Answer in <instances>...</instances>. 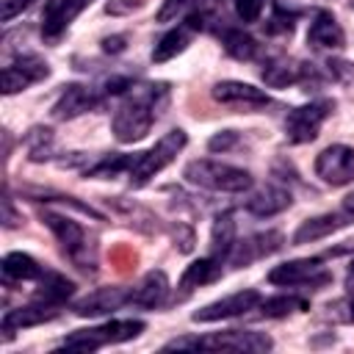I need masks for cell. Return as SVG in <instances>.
I'll use <instances>...</instances> for the list:
<instances>
[{"label":"cell","mask_w":354,"mask_h":354,"mask_svg":"<svg viewBox=\"0 0 354 354\" xmlns=\"http://www.w3.org/2000/svg\"><path fill=\"white\" fill-rule=\"evenodd\" d=\"M108 97L102 88L94 86H83V83H69L64 86V91L58 94V100L53 102V116L55 119H75L80 113L94 111L97 105H102Z\"/></svg>","instance_id":"cell-14"},{"label":"cell","mask_w":354,"mask_h":354,"mask_svg":"<svg viewBox=\"0 0 354 354\" xmlns=\"http://www.w3.org/2000/svg\"><path fill=\"white\" fill-rule=\"evenodd\" d=\"M348 224H351V216H348L346 210H340V213H324V216L307 218V221H301L299 230L293 232V243L301 246V243L321 241V238H326V235H332V232H337V230H343V227H348Z\"/></svg>","instance_id":"cell-21"},{"label":"cell","mask_w":354,"mask_h":354,"mask_svg":"<svg viewBox=\"0 0 354 354\" xmlns=\"http://www.w3.org/2000/svg\"><path fill=\"white\" fill-rule=\"evenodd\" d=\"M221 271H224V260H218V257H213V254H205V257L194 260V263L183 271L177 288H180L183 296H188V293L196 290L199 285H210V282H216V279L221 277Z\"/></svg>","instance_id":"cell-24"},{"label":"cell","mask_w":354,"mask_h":354,"mask_svg":"<svg viewBox=\"0 0 354 354\" xmlns=\"http://www.w3.org/2000/svg\"><path fill=\"white\" fill-rule=\"evenodd\" d=\"M290 202H293L290 191H288V188H282V185H274V183H271V185L257 188V191L246 199V210H249L252 216L268 218V216H277V213L288 210V207H290Z\"/></svg>","instance_id":"cell-22"},{"label":"cell","mask_w":354,"mask_h":354,"mask_svg":"<svg viewBox=\"0 0 354 354\" xmlns=\"http://www.w3.org/2000/svg\"><path fill=\"white\" fill-rule=\"evenodd\" d=\"M19 221H17V216H14V205H11V199L6 196V227H17Z\"/></svg>","instance_id":"cell-41"},{"label":"cell","mask_w":354,"mask_h":354,"mask_svg":"<svg viewBox=\"0 0 354 354\" xmlns=\"http://www.w3.org/2000/svg\"><path fill=\"white\" fill-rule=\"evenodd\" d=\"M218 39H221V47L230 58L235 61H254L260 55V44L254 36H249L243 28H221L218 30Z\"/></svg>","instance_id":"cell-25"},{"label":"cell","mask_w":354,"mask_h":354,"mask_svg":"<svg viewBox=\"0 0 354 354\" xmlns=\"http://www.w3.org/2000/svg\"><path fill=\"white\" fill-rule=\"evenodd\" d=\"M263 80L268 88H288V86H304L310 91V86H318L321 83V75L313 64H304V61H296V58H285V55H277V58H268L263 64Z\"/></svg>","instance_id":"cell-9"},{"label":"cell","mask_w":354,"mask_h":354,"mask_svg":"<svg viewBox=\"0 0 354 354\" xmlns=\"http://www.w3.org/2000/svg\"><path fill=\"white\" fill-rule=\"evenodd\" d=\"M307 307H310V301L301 299V296H293V293H288V296L260 299V304H257V310H260L263 318H285V315L299 313V310H307Z\"/></svg>","instance_id":"cell-29"},{"label":"cell","mask_w":354,"mask_h":354,"mask_svg":"<svg viewBox=\"0 0 354 354\" xmlns=\"http://www.w3.org/2000/svg\"><path fill=\"white\" fill-rule=\"evenodd\" d=\"M169 105V83H133L119 94L111 130L122 144L141 141Z\"/></svg>","instance_id":"cell-1"},{"label":"cell","mask_w":354,"mask_h":354,"mask_svg":"<svg viewBox=\"0 0 354 354\" xmlns=\"http://www.w3.org/2000/svg\"><path fill=\"white\" fill-rule=\"evenodd\" d=\"M260 293L257 290H238V293H230L218 301H210L205 307H199L191 318L196 324H213V321H227V318H238V315H246L249 310H257L260 304Z\"/></svg>","instance_id":"cell-12"},{"label":"cell","mask_w":354,"mask_h":354,"mask_svg":"<svg viewBox=\"0 0 354 354\" xmlns=\"http://www.w3.org/2000/svg\"><path fill=\"white\" fill-rule=\"evenodd\" d=\"M307 44L315 50H340L346 44V33H343V28L332 11L321 8L313 14L310 30H307Z\"/></svg>","instance_id":"cell-20"},{"label":"cell","mask_w":354,"mask_h":354,"mask_svg":"<svg viewBox=\"0 0 354 354\" xmlns=\"http://www.w3.org/2000/svg\"><path fill=\"white\" fill-rule=\"evenodd\" d=\"M210 97L224 105V108H235V111H243V113H254V111H266L271 105V97L252 86V83H243V80H221L210 88Z\"/></svg>","instance_id":"cell-10"},{"label":"cell","mask_w":354,"mask_h":354,"mask_svg":"<svg viewBox=\"0 0 354 354\" xmlns=\"http://www.w3.org/2000/svg\"><path fill=\"white\" fill-rule=\"evenodd\" d=\"M44 274V268L39 266L36 257L25 254V252H8L3 257V282H28V279H39Z\"/></svg>","instance_id":"cell-27"},{"label":"cell","mask_w":354,"mask_h":354,"mask_svg":"<svg viewBox=\"0 0 354 354\" xmlns=\"http://www.w3.org/2000/svg\"><path fill=\"white\" fill-rule=\"evenodd\" d=\"M199 6H202V0H163L160 8H158V14H155V19L158 22H183Z\"/></svg>","instance_id":"cell-31"},{"label":"cell","mask_w":354,"mask_h":354,"mask_svg":"<svg viewBox=\"0 0 354 354\" xmlns=\"http://www.w3.org/2000/svg\"><path fill=\"white\" fill-rule=\"evenodd\" d=\"M166 296H169V277L163 271H149L141 277L138 285H133L130 304L141 307V310H155L166 301Z\"/></svg>","instance_id":"cell-23"},{"label":"cell","mask_w":354,"mask_h":354,"mask_svg":"<svg viewBox=\"0 0 354 354\" xmlns=\"http://www.w3.org/2000/svg\"><path fill=\"white\" fill-rule=\"evenodd\" d=\"M50 75V64L36 55V53H22L17 55L11 64L3 66V94H17V91H25L28 86L33 83H41L44 77Z\"/></svg>","instance_id":"cell-11"},{"label":"cell","mask_w":354,"mask_h":354,"mask_svg":"<svg viewBox=\"0 0 354 354\" xmlns=\"http://www.w3.org/2000/svg\"><path fill=\"white\" fill-rule=\"evenodd\" d=\"M133 163H136V155H105V158H100L94 166L86 169V177H97V180H102V177L127 174V171L133 169Z\"/></svg>","instance_id":"cell-30"},{"label":"cell","mask_w":354,"mask_h":354,"mask_svg":"<svg viewBox=\"0 0 354 354\" xmlns=\"http://www.w3.org/2000/svg\"><path fill=\"white\" fill-rule=\"evenodd\" d=\"M282 246H285V235H282L279 230L254 232V235H249V238L235 241V246H232V252H230V263H232L235 268H246V266H252L254 260L279 252Z\"/></svg>","instance_id":"cell-15"},{"label":"cell","mask_w":354,"mask_h":354,"mask_svg":"<svg viewBox=\"0 0 354 354\" xmlns=\"http://www.w3.org/2000/svg\"><path fill=\"white\" fill-rule=\"evenodd\" d=\"M185 141H188V136H185V130H169L166 136H160L158 138V144L152 147V149H147V152H138L136 155V163H133V169L127 171V177H130V185L133 188H144L155 174H160L174 158H177V152L185 147Z\"/></svg>","instance_id":"cell-6"},{"label":"cell","mask_w":354,"mask_h":354,"mask_svg":"<svg viewBox=\"0 0 354 354\" xmlns=\"http://www.w3.org/2000/svg\"><path fill=\"white\" fill-rule=\"evenodd\" d=\"M183 177L191 185L216 191V194H243L252 188V174L241 166L232 163H221V160H210V158H199L185 163Z\"/></svg>","instance_id":"cell-3"},{"label":"cell","mask_w":354,"mask_h":354,"mask_svg":"<svg viewBox=\"0 0 354 354\" xmlns=\"http://www.w3.org/2000/svg\"><path fill=\"white\" fill-rule=\"evenodd\" d=\"M141 6H144V0H111V3H105V11L119 17V14H130V11L141 8Z\"/></svg>","instance_id":"cell-38"},{"label":"cell","mask_w":354,"mask_h":354,"mask_svg":"<svg viewBox=\"0 0 354 354\" xmlns=\"http://www.w3.org/2000/svg\"><path fill=\"white\" fill-rule=\"evenodd\" d=\"M58 313H61V307L47 304V301H39V299H33V301L25 304V307L8 310V313L3 315V337L11 340L14 332L28 329V326H36V324H44V321H53V318H58Z\"/></svg>","instance_id":"cell-19"},{"label":"cell","mask_w":354,"mask_h":354,"mask_svg":"<svg viewBox=\"0 0 354 354\" xmlns=\"http://www.w3.org/2000/svg\"><path fill=\"white\" fill-rule=\"evenodd\" d=\"M335 111V100L321 97V100H310L293 111H288L285 116V138L290 144H307L318 136L321 124L329 119V113Z\"/></svg>","instance_id":"cell-7"},{"label":"cell","mask_w":354,"mask_h":354,"mask_svg":"<svg viewBox=\"0 0 354 354\" xmlns=\"http://www.w3.org/2000/svg\"><path fill=\"white\" fill-rule=\"evenodd\" d=\"M268 282L282 285V288H304L307 285V288L318 290L332 282V271H326V266H321V257L288 260L268 271Z\"/></svg>","instance_id":"cell-8"},{"label":"cell","mask_w":354,"mask_h":354,"mask_svg":"<svg viewBox=\"0 0 354 354\" xmlns=\"http://www.w3.org/2000/svg\"><path fill=\"white\" fill-rule=\"evenodd\" d=\"M28 152H30V160H44V158H50V152H53V136H50V130L44 127H33L30 130V136H28Z\"/></svg>","instance_id":"cell-33"},{"label":"cell","mask_w":354,"mask_h":354,"mask_svg":"<svg viewBox=\"0 0 354 354\" xmlns=\"http://www.w3.org/2000/svg\"><path fill=\"white\" fill-rule=\"evenodd\" d=\"M124 41H127V36H108V39H102V50L105 53H122Z\"/></svg>","instance_id":"cell-39"},{"label":"cell","mask_w":354,"mask_h":354,"mask_svg":"<svg viewBox=\"0 0 354 354\" xmlns=\"http://www.w3.org/2000/svg\"><path fill=\"white\" fill-rule=\"evenodd\" d=\"M351 8H354V0H351Z\"/></svg>","instance_id":"cell-43"},{"label":"cell","mask_w":354,"mask_h":354,"mask_svg":"<svg viewBox=\"0 0 354 354\" xmlns=\"http://www.w3.org/2000/svg\"><path fill=\"white\" fill-rule=\"evenodd\" d=\"M346 249H354V241H348V246H340V249H335V254H340V252H346ZM346 288H348V293H354V260H351V266H348V274H346Z\"/></svg>","instance_id":"cell-40"},{"label":"cell","mask_w":354,"mask_h":354,"mask_svg":"<svg viewBox=\"0 0 354 354\" xmlns=\"http://www.w3.org/2000/svg\"><path fill=\"white\" fill-rule=\"evenodd\" d=\"M274 340L254 329H224L196 337H174L163 348H205V351H268Z\"/></svg>","instance_id":"cell-4"},{"label":"cell","mask_w":354,"mask_h":354,"mask_svg":"<svg viewBox=\"0 0 354 354\" xmlns=\"http://www.w3.org/2000/svg\"><path fill=\"white\" fill-rule=\"evenodd\" d=\"M293 25H296V11H288L282 6H274L271 17L266 19V33H271V36H288V33H293Z\"/></svg>","instance_id":"cell-32"},{"label":"cell","mask_w":354,"mask_h":354,"mask_svg":"<svg viewBox=\"0 0 354 354\" xmlns=\"http://www.w3.org/2000/svg\"><path fill=\"white\" fill-rule=\"evenodd\" d=\"M329 310H332V315L337 318V321H343V324H354V293H348L343 301H337V304H329Z\"/></svg>","instance_id":"cell-36"},{"label":"cell","mask_w":354,"mask_h":354,"mask_svg":"<svg viewBox=\"0 0 354 354\" xmlns=\"http://www.w3.org/2000/svg\"><path fill=\"white\" fill-rule=\"evenodd\" d=\"M41 221L50 227V232L58 238V243H61V252L77 266V268H83V271H97V241H94V235L83 227V224H77L75 218H69V216H58V213H53V210H44L41 213Z\"/></svg>","instance_id":"cell-2"},{"label":"cell","mask_w":354,"mask_h":354,"mask_svg":"<svg viewBox=\"0 0 354 354\" xmlns=\"http://www.w3.org/2000/svg\"><path fill=\"white\" fill-rule=\"evenodd\" d=\"M241 144V133L238 130H221V133H216L210 141H207V149L210 152H230V149H235Z\"/></svg>","instance_id":"cell-35"},{"label":"cell","mask_w":354,"mask_h":354,"mask_svg":"<svg viewBox=\"0 0 354 354\" xmlns=\"http://www.w3.org/2000/svg\"><path fill=\"white\" fill-rule=\"evenodd\" d=\"M235 221H232V213L230 210H224V213H218L216 218H213V227H210V252L207 254H213V257H218V260H230V252H232V246H235Z\"/></svg>","instance_id":"cell-26"},{"label":"cell","mask_w":354,"mask_h":354,"mask_svg":"<svg viewBox=\"0 0 354 354\" xmlns=\"http://www.w3.org/2000/svg\"><path fill=\"white\" fill-rule=\"evenodd\" d=\"M72 293H75V282H72V279H66V277L58 274V271H44V274L39 277V290H36L33 299L47 301V304H55V307H64V301H66Z\"/></svg>","instance_id":"cell-28"},{"label":"cell","mask_w":354,"mask_h":354,"mask_svg":"<svg viewBox=\"0 0 354 354\" xmlns=\"http://www.w3.org/2000/svg\"><path fill=\"white\" fill-rule=\"evenodd\" d=\"M147 329L144 321L138 318H116V321H105L100 326H88V329H77L72 335L64 337V348H77V351H97L102 346H113V343H127L133 337H138Z\"/></svg>","instance_id":"cell-5"},{"label":"cell","mask_w":354,"mask_h":354,"mask_svg":"<svg viewBox=\"0 0 354 354\" xmlns=\"http://www.w3.org/2000/svg\"><path fill=\"white\" fill-rule=\"evenodd\" d=\"M343 210H346V213H348V216L354 218V191L343 196Z\"/></svg>","instance_id":"cell-42"},{"label":"cell","mask_w":354,"mask_h":354,"mask_svg":"<svg viewBox=\"0 0 354 354\" xmlns=\"http://www.w3.org/2000/svg\"><path fill=\"white\" fill-rule=\"evenodd\" d=\"M232 6H235V17L241 22H257L266 8V0H232Z\"/></svg>","instance_id":"cell-34"},{"label":"cell","mask_w":354,"mask_h":354,"mask_svg":"<svg viewBox=\"0 0 354 354\" xmlns=\"http://www.w3.org/2000/svg\"><path fill=\"white\" fill-rule=\"evenodd\" d=\"M315 174L326 185H348L354 183V147L332 144L315 158Z\"/></svg>","instance_id":"cell-13"},{"label":"cell","mask_w":354,"mask_h":354,"mask_svg":"<svg viewBox=\"0 0 354 354\" xmlns=\"http://www.w3.org/2000/svg\"><path fill=\"white\" fill-rule=\"evenodd\" d=\"M36 0H0V6H3V11H0V19L3 22H11L17 14H22L25 8H30Z\"/></svg>","instance_id":"cell-37"},{"label":"cell","mask_w":354,"mask_h":354,"mask_svg":"<svg viewBox=\"0 0 354 354\" xmlns=\"http://www.w3.org/2000/svg\"><path fill=\"white\" fill-rule=\"evenodd\" d=\"M202 28V14H191V17H185L183 22H177L171 30H166L158 41H155V47H152V61L155 64H163V61H171L174 55H180L188 44H191V39H194V33Z\"/></svg>","instance_id":"cell-17"},{"label":"cell","mask_w":354,"mask_h":354,"mask_svg":"<svg viewBox=\"0 0 354 354\" xmlns=\"http://www.w3.org/2000/svg\"><path fill=\"white\" fill-rule=\"evenodd\" d=\"M133 299V288H97L91 290L88 296H83L80 301H75V315H83V318H94V315H105V313H113L124 304H130Z\"/></svg>","instance_id":"cell-18"},{"label":"cell","mask_w":354,"mask_h":354,"mask_svg":"<svg viewBox=\"0 0 354 354\" xmlns=\"http://www.w3.org/2000/svg\"><path fill=\"white\" fill-rule=\"evenodd\" d=\"M94 0H50L41 11V39L44 41H58L69 25L75 22V17L80 11H86Z\"/></svg>","instance_id":"cell-16"}]
</instances>
